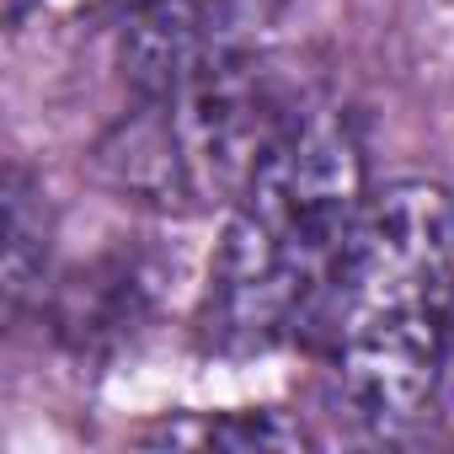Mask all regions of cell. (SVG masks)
I'll list each match as a JSON object with an SVG mask.
<instances>
[{
	"label": "cell",
	"instance_id": "1",
	"mask_svg": "<svg viewBox=\"0 0 454 454\" xmlns=\"http://www.w3.org/2000/svg\"><path fill=\"white\" fill-rule=\"evenodd\" d=\"M369 192L353 113L310 102L231 203L203 294L208 348L252 358L321 337Z\"/></svg>",
	"mask_w": 454,
	"mask_h": 454
},
{
	"label": "cell",
	"instance_id": "3",
	"mask_svg": "<svg viewBox=\"0 0 454 454\" xmlns=\"http://www.w3.org/2000/svg\"><path fill=\"white\" fill-rule=\"evenodd\" d=\"M305 107V91L247 49L145 86V102L97 145V171L155 208H231Z\"/></svg>",
	"mask_w": 454,
	"mask_h": 454
},
{
	"label": "cell",
	"instance_id": "7",
	"mask_svg": "<svg viewBox=\"0 0 454 454\" xmlns=\"http://www.w3.org/2000/svg\"><path fill=\"white\" fill-rule=\"evenodd\" d=\"M160 443H236V449H294L305 443V427L289 422L284 411H231L219 422H203V427H160L150 433Z\"/></svg>",
	"mask_w": 454,
	"mask_h": 454
},
{
	"label": "cell",
	"instance_id": "2",
	"mask_svg": "<svg viewBox=\"0 0 454 454\" xmlns=\"http://www.w3.org/2000/svg\"><path fill=\"white\" fill-rule=\"evenodd\" d=\"M337 406L369 433H411L454 395V187L401 176L369 192L321 321Z\"/></svg>",
	"mask_w": 454,
	"mask_h": 454
},
{
	"label": "cell",
	"instance_id": "4",
	"mask_svg": "<svg viewBox=\"0 0 454 454\" xmlns=\"http://www.w3.org/2000/svg\"><path fill=\"white\" fill-rule=\"evenodd\" d=\"M278 12V0H150L129 17V70L145 86L176 81L198 65L247 54L257 27Z\"/></svg>",
	"mask_w": 454,
	"mask_h": 454
},
{
	"label": "cell",
	"instance_id": "9",
	"mask_svg": "<svg viewBox=\"0 0 454 454\" xmlns=\"http://www.w3.org/2000/svg\"><path fill=\"white\" fill-rule=\"evenodd\" d=\"M113 6H118V12H123V22H129V17H139V12L150 6V0H113Z\"/></svg>",
	"mask_w": 454,
	"mask_h": 454
},
{
	"label": "cell",
	"instance_id": "5",
	"mask_svg": "<svg viewBox=\"0 0 454 454\" xmlns=\"http://www.w3.org/2000/svg\"><path fill=\"white\" fill-rule=\"evenodd\" d=\"M145 294H150V284H145L139 268L107 262L102 273H86L81 284H65V294H59V332L81 353L102 348L107 337H123V326L134 332Z\"/></svg>",
	"mask_w": 454,
	"mask_h": 454
},
{
	"label": "cell",
	"instance_id": "6",
	"mask_svg": "<svg viewBox=\"0 0 454 454\" xmlns=\"http://www.w3.org/2000/svg\"><path fill=\"white\" fill-rule=\"evenodd\" d=\"M49 236H54V219H49L38 182L22 166H12L6 171V310L12 316H22L33 300H43Z\"/></svg>",
	"mask_w": 454,
	"mask_h": 454
},
{
	"label": "cell",
	"instance_id": "8",
	"mask_svg": "<svg viewBox=\"0 0 454 454\" xmlns=\"http://www.w3.org/2000/svg\"><path fill=\"white\" fill-rule=\"evenodd\" d=\"M33 6H38V0H6V22H12V27H22Z\"/></svg>",
	"mask_w": 454,
	"mask_h": 454
}]
</instances>
